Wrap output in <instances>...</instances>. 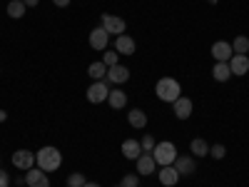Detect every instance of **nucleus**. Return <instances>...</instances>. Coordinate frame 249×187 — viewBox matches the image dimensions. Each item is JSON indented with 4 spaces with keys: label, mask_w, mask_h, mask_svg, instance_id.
Listing matches in <instances>:
<instances>
[{
    "label": "nucleus",
    "mask_w": 249,
    "mask_h": 187,
    "mask_svg": "<svg viewBox=\"0 0 249 187\" xmlns=\"http://www.w3.org/2000/svg\"><path fill=\"white\" fill-rule=\"evenodd\" d=\"M35 165L43 172H55L60 165H62V155L57 148H53V145H45V148H40L35 152Z\"/></svg>",
    "instance_id": "nucleus-1"
},
{
    "label": "nucleus",
    "mask_w": 249,
    "mask_h": 187,
    "mask_svg": "<svg viewBox=\"0 0 249 187\" xmlns=\"http://www.w3.org/2000/svg\"><path fill=\"white\" fill-rule=\"evenodd\" d=\"M155 95L162 100V102H172L182 95V85L175 80V77H162V80H157V85H155Z\"/></svg>",
    "instance_id": "nucleus-2"
},
{
    "label": "nucleus",
    "mask_w": 249,
    "mask_h": 187,
    "mask_svg": "<svg viewBox=\"0 0 249 187\" xmlns=\"http://www.w3.org/2000/svg\"><path fill=\"white\" fill-rule=\"evenodd\" d=\"M152 157H155V162H157V168L172 165V162L177 160V148H175V142H170V140L157 142L155 150H152Z\"/></svg>",
    "instance_id": "nucleus-3"
},
{
    "label": "nucleus",
    "mask_w": 249,
    "mask_h": 187,
    "mask_svg": "<svg viewBox=\"0 0 249 187\" xmlns=\"http://www.w3.org/2000/svg\"><path fill=\"white\" fill-rule=\"evenodd\" d=\"M110 95V85L107 80H95L92 85L88 88V100L92 102V105H100V102H105Z\"/></svg>",
    "instance_id": "nucleus-4"
},
{
    "label": "nucleus",
    "mask_w": 249,
    "mask_h": 187,
    "mask_svg": "<svg viewBox=\"0 0 249 187\" xmlns=\"http://www.w3.org/2000/svg\"><path fill=\"white\" fill-rule=\"evenodd\" d=\"M100 25L105 28L110 35H124V30H127V23H124L120 15H110V13L102 15V23Z\"/></svg>",
    "instance_id": "nucleus-5"
},
{
    "label": "nucleus",
    "mask_w": 249,
    "mask_h": 187,
    "mask_svg": "<svg viewBox=\"0 0 249 187\" xmlns=\"http://www.w3.org/2000/svg\"><path fill=\"white\" fill-rule=\"evenodd\" d=\"M172 165H175V170L179 172V177H190L197 170V160L192 155H177V160Z\"/></svg>",
    "instance_id": "nucleus-6"
},
{
    "label": "nucleus",
    "mask_w": 249,
    "mask_h": 187,
    "mask_svg": "<svg viewBox=\"0 0 249 187\" xmlns=\"http://www.w3.org/2000/svg\"><path fill=\"white\" fill-rule=\"evenodd\" d=\"M107 43H110V33L102 28V25L95 28V30H90V48H92V50L105 53V50H107Z\"/></svg>",
    "instance_id": "nucleus-7"
},
{
    "label": "nucleus",
    "mask_w": 249,
    "mask_h": 187,
    "mask_svg": "<svg viewBox=\"0 0 249 187\" xmlns=\"http://www.w3.org/2000/svg\"><path fill=\"white\" fill-rule=\"evenodd\" d=\"M135 165H137V175L142 177H147V175H155L157 172V162H155V157H152V152H142L137 160H135Z\"/></svg>",
    "instance_id": "nucleus-8"
},
{
    "label": "nucleus",
    "mask_w": 249,
    "mask_h": 187,
    "mask_svg": "<svg viewBox=\"0 0 249 187\" xmlns=\"http://www.w3.org/2000/svg\"><path fill=\"white\" fill-rule=\"evenodd\" d=\"M25 185L28 187H50V177H48V172H43L40 168H30L25 172Z\"/></svg>",
    "instance_id": "nucleus-9"
},
{
    "label": "nucleus",
    "mask_w": 249,
    "mask_h": 187,
    "mask_svg": "<svg viewBox=\"0 0 249 187\" xmlns=\"http://www.w3.org/2000/svg\"><path fill=\"white\" fill-rule=\"evenodd\" d=\"M13 165L18 170H30V168H35V152H30V150H15L13 152Z\"/></svg>",
    "instance_id": "nucleus-10"
},
{
    "label": "nucleus",
    "mask_w": 249,
    "mask_h": 187,
    "mask_svg": "<svg viewBox=\"0 0 249 187\" xmlns=\"http://www.w3.org/2000/svg\"><path fill=\"white\" fill-rule=\"evenodd\" d=\"M107 85H122V82H127L130 80V70L124 68V65H112V68H107Z\"/></svg>",
    "instance_id": "nucleus-11"
},
{
    "label": "nucleus",
    "mask_w": 249,
    "mask_h": 187,
    "mask_svg": "<svg viewBox=\"0 0 249 187\" xmlns=\"http://www.w3.org/2000/svg\"><path fill=\"white\" fill-rule=\"evenodd\" d=\"M232 55H234L232 43H227V40H217V43L212 45V57H214L217 62H230Z\"/></svg>",
    "instance_id": "nucleus-12"
},
{
    "label": "nucleus",
    "mask_w": 249,
    "mask_h": 187,
    "mask_svg": "<svg viewBox=\"0 0 249 187\" xmlns=\"http://www.w3.org/2000/svg\"><path fill=\"white\" fill-rule=\"evenodd\" d=\"M172 110H175V117H177V120H187V117L192 115L195 105H192V100H190V97L179 95V97L172 102Z\"/></svg>",
    "instance_id": "nucleus-13"
},
{
    "label": "nucleus",
    "mask_w": 249,
    "mask_h": 187,
    "mask_svg": "<svg viewBox=\"0 0 249 187\" xmlns=\"http://www.w3.org/2000/svg\"><path fill=\"white\" fill-rule=\"evenodd\" d=\"M157 177H160V185L162 187H175L179 182V172L175 170V165H164V168H160Z\"/></svg>",
    "instance_id": "nucleus-14"
},
{
    "label": "nucleus",
    "mask_w": 249,
    "mask_h": 187,
    "mask_svg": "<svg viewBox=\"0 0 249 187\" xmlns=\"http://www.w3.org/2000/svg\"><path fill=\"white\" fill-rule=\"evenodd\" d=\"M230 70H232V77H244L249 73V57L247 55H232L230 60Z\"/></svg>",
    "instance_id": "nucleus-15"
},
{
    "label": "nucleus",
    "mask_w": 249,
    "mask_h": 187,
    "mask_svg": "<svg viewBox=\"0 0 249 187\" xmlns=\"http://www.w3.org/2000/svg\"><path fill=\"white\" fill-rule=\"evenodd\" d=\"M115 50H117L120 55H135L137 43H135L130 35H117V40H115Z\"/></svg>",
    "instance_id": "nucleus-16"
},
{
    "label": "nucleus",
    "mask_w": 249,
    "mask_h": 187,
    "mask_svg": "<svg viewBox=\"0 0 249 187\" xmlns=\"http://www.w3.org/2000/svg\"><path fill=\"white\" fill-rule=\"evenodd\" d=\"M127 122H130V128H135V130H144L147 128V115H144L140 108H132L127 112Z\"/></svg>",
    "instance_id": "nucleus-17"
},
{
    "label": "nucleus",
    "mask_w": 249,
    "mask_h": 187,
    "mask_svg": "<svg viewBox=\"0 0 249 187\" xmlns=\"http://www.w3.org/2000/svg\"><path fill=\"white\" fill-rule=\"evenodd\" d=\"M122 155H124V160H137V157L142 155L140 140H124V142H122Z\"/></svg>",
    "instance_id": "nucleus-18"
},
{
    "label": "nucleus",
    "mask_w": 249,
    "mask_h": 187,
    "mask_svg": "<svg viewBox=\"0 0 249 187\" xmlns=\"http://www.w3.org/2000/svg\"><path fill=\"white\" fill-rule=\"evenodd\" d=\"M190 152L192 157H204V155H210V142H207L204 137H195L190 142Z\"/></svg>",
    "instance_id": "nucleus-19"
},
{
    "label": "nucleus",
    "mask_w": 249,
    "mask_h": 187,
    "mask_svg": "<svg viewBox=\"0 0 249 187\" xmlns=\"http://www.w3.org/2000/svg\"><path fill=\"white\" fill-rule=\"evenodd\" d=\"M212 77L217 82H227L232 77V70H230V62H214V68H212Z\"/></svg>",
    "instance_id": "nucleus-20"
},
{
    "label": "nucleus",
    "mask_w": 249,
    "mask_h": 187,
    "mask_svg": "<svg viewBox=\"0 0 249 187\" xmlns=\"http://www.w3.org/2000/svg\"><path fill=\"white\" fill-rule=\"evenodd\" d=\"M107 102H110V108L112 110H122L124 105H127V95H124L122 90H110V95H107Z\"/></svg>",
    "instance_id": "nucleus-21"
},
{
    "label": "nucleus",
    "mask_w": 249,
    "mask_h": 187,
    "mask_svg": "<svg viewBox=\"0 0 249 187\" xmlns=\"http://www.w3.org/2000/svg\"><path fill=\"white\" fill-rule=\"evenodd\" d=\"M88 75H90L92 80H105V77H107V65H105L102 60H97V62H90Z\"/></svg>",
    "instance_id": "nucleus-22"
},
{
    "label": "nucleus",
    "mask_w": 249,
    "mask_h": 187,
    "mask_svg": "<svg viewBox=\"0 0 249 187\" xmlns=\"http://www.w3.org/2000/svg\"><path fill=\"white\" fill-rule=\"evenodd\" d=\"M25 10H28V5L23 3V0H10V3H8V15L13 20H20L25 15Z\"/></svg>",
    "instance_id": "nucleus-23"
},
{
    "label": "nucleus",
    "mask_w": 249,
    "mask_h": 187,
    "mask_svg": "<svg viewBox=\"0 0 249 187\" xmlns=\"http://www.w3.org/2000/svg\"><path fill=\"white\" fill-rule=\"evenodd\" d=\"M232 50H234V55H247L249 53V37L247 35H237L234 43H232Z\"/></svg>",
    "instance_id": "nucleus-24"
},
{
    "label": "nucleus",
    "mask_w": 249,
    "mask_h": 187,
    "mask_svg": "<svg viewBox=\"0 0 249 187\" xmlns=\"http://www.w3.org/2000/svg\"><path fill=\"white\" fill-rule=\"evenodd\" d=\"M102 62H105L107 68L117 65V62H120V53H117V50H105V55H102Z\"/></svg>",
    "instance_id": "nucleus-25"
},
{
    "label": "nucleus",
    "mask_w": 249,
    "mask_h": 187,
    "mask_svg": "<svg viewBox=\"0 0 249 187\" xmlns=\"http://www.w3.org/2000/svg\"><path fill=\"white\" fill-rule=\"evenodd\" d=\"M224 155H227V148L219 142V145H210V157H214V160H224Z\"/></svg>",
    "instance_id": "nucleus-26"
},
{
    "label": "nucleus",
    "mask_w": 249,
    "mask_h": 187,
    "mask_svg": "<svg viewBox=\"0 0 249 187\" xmlns=\"http://www.w3.org/2000/svg\"><path fill=\"white\" fill-rule=\"evenodd\" d=\"M88 180H85V175L82 172H72L70 177H68V187H82Z\"/></svg>",
    "instance_id": "nucleus-27"
},
{
    "label": "nucleus",
    "mask_w": 249,
    "mask_h": 187,
    "mask_svg": "<svg viewBox=\"0 0 249 187\" xmlns=\"http://www.w3.org/2000/svg\"><path fill=\"white\" fill-rule=\"evenodd\" d=\"M140 145H142V152H152L155 145H157V140H155L152 135H144V137L140 140Z\"/></svg>",
    "instance_id": "nucleus-28"
},
{
    "label": "nucleus",
    "mask_w": 249,
    "mask_h": 187,
    "mask_svg": "<svg viewBox=\"0 0 249 187\" xmlns=\"http://www.w3.org/2000/svg\"><path fill=\"white\" fill-rule=\"evenodd\" d=\"M120 185L122 187H140V175H124Z\"/></svg>",
    "instance_id": "nucleus-29"
},
{
    "label": "nucleus",
    "mask_w": 249,
    "mask_h": 187,
    "mask_svg": "<svg viewBox=\"0 0 249 187\" xmlns=\"http://www.w3.org/2000/svg\"><path fill=\"white\" fill-rule=\"evenodd\" d=\"M0 187H10V175L5 170H0Z\"/></svg>",
    "instance_id": "nucleus-30"
},
{
    "label": "nucleus",
    "mask_w": 249,
    "mask_h": 187,
    "mask_svg": "<svg viewBox=\"0 0 249 187\" xmlns=\"http://www.w3.org/2000/svg\"><path fill=\"white\" fill-rule=\"evenodd\" d=\"M53 3H55L57 8H68V5H70V0H53Z\"/></svg>",
    "instance_id": "nucleus-31"
},
{
    "label": "nucleus",
    "mask_w": 249,
    "mask_h": 187,
    "mask_svg": "<svg viewBox=\"0 0 249 187\" xmlns=\"http://www.w3.org/2000/svg\"><path fill=\"white\" fill-rule=\"evenodd\" d=\"M23 3H25V5H28V8H35V5H37V3H40V0H23Z\"/></svg>",
    "instance_id": "nucleus-32"
},
{
    "label": "nucleus",
    "mask_w": 249,
    "mask_h": 187,
    "mask_svg": "<svg viewBox=\"0 0 249 187\" xmlns=\"http://www.w3.org/2000/svg\"><path fill=\"white\" fill-rule=\"evenodd\" d=\"M5 120H8V112H5V110H0V122H5Z\"/></svg>",
    "instance_id": "nucleus-33"
},
{
    "label": "nucleus",
    "mask_w": 249,
    "mask_h": 187,
    "mask_svg": "<svg viewBox=\"0 0 249 187\" xmlns=\"http://www.w3.org/2000/svg\"><path fill=\"white\" fill-rule=\"evenodd\" d=\"M82 187H100V185H97V182H85Z\"/></svg>",
    "instance_id": "nucleus-34"
},
{
    "label": "nucleus",
    "mask_w": 249,
    "mask_h": 187,
    "mask_svg": "<svg viewBox=\"0 0 249 187\" xmlns=\"http://www.w3.org/2000/svg\"><path fill=\"white\" fill-rule=\"evenodd\" d=\"M207 3H210V5H217V0H207Z\"/></svg>",
    "instance_id": "nucleus-35"
},
{
    "label": "nucleus",
    "mask_w": 249,
    "mask_h": 187,
    "mask_svg": "<svg viewBox=\"0 0 249 187\" xmlns=\"http://www.w3.org/2000/svg\"><path fill=\"white\" fill-rule=\"evenodd\" d=\"M115 187H122V185H115Z\"/></svg>",
    "instance_id": "nucleus-36"
}]
</instances>
